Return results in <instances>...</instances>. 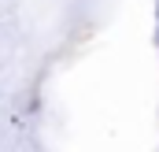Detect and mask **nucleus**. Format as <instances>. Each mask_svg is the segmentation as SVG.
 <instances>
[]
</instances>
